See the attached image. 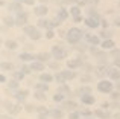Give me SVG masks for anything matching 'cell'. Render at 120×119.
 I'll return each instance as SVG.
<instances>
[{"mask_svg": "<svg viewBox=\"0 0 120 119\" xmlns=\"http://www.w3.org/2000/svg\"><path fill=\"white\" fill-rule=\"evenodd\" d=\"M82 38V31L78 29V28H71L70 31H68V35H67V40L68 43H71V44H76L78 41Z\"/></svg>", "mask_w": 120, "mask_h": 119, "instance_id": "6da1fadb", "label": "cell"}, {"mask_svg": "<svg viewBox=\"0 0 120 119\" xmlns=\"http://www.w3.org/2000/svg\"><path fill=\"white\" fill-rule=\"evenodd\" d=\"M24 34H26L29 38H32V40H38L41 37L40 31L37 29V28H34V26H26L24 28Z\"/></svg>", "mask_w": 120, "mask_h": 119, "instance_id": "7a4b0ae2", "label": "cell"}, {"mask_svg": "<svg viewBox=\"0 0 120 119\" xmlns=\"http://www.w3.org/2000/svg\"><path fill=\"white\" fill-rule=\"evenodd\" d=\"M52 54H53V57H55L56 60H61V58H65V57H67V51H65V49H62L61 46H55V48L52 49Z\"/></svg>", "mask_w": 120, "mask_h": 119, "instance_id": "3957f363", "label": "cell"}, {"mask_svg": "<svg viewBox=\"0 0 120 119\" xmlns=\"http://www.w3.org/2000/svg\"><path fill=\"white\" fill-rule=\"evenodd\" d=\"M97 89L102 93H109L112 90V84L109 83V81H100V83L97 84Z\"/></svg>", "mask_w": 120, "mask_h": 119, "instance_id": "277c9868", "label": "cell"}, {"mask_svg": "<svg viewBox=\"0 0 120 119\" xmlns=\"http://www.w3.org/2000/svg\"><path fill=\"white\" fill-rule=\"evenodd\" d=\"M85 23H87V26H90V28H97L100 24L99 20L96 18V15H94V17H93V15H91V17H88L87 20H85Z\"/></svg>", "mask_w": 120, "mask_h": 119, "instance_id": "5b68a950", "label": "cell"}, {"mask_svg": "<svg viewBox=\"0 0 120 119\" xmlns=\"http://www.w3.org/2000/svg\"><path fill=\"white\" fill-rule=\"evenodd\" d=\"M67 66H68V69H76V67H79V66H82V60H79V58L70 60V61L67 63Z\"/></svg>", "mask_w": 120, "mask_h": 119, "instance_id": "8992f818", "label": "cell"}, {"mask_svg": "<svg viewBox=\"0 0 120 119\" xmlns=\"http://www.w3.org/2000/svg\"><path fill=\"white\" fill-rule=\"evenodd\" d=\"M82 102H84V104H94V96L93 95H82Z\"/></svg>", "mask_w": 120, "mask_h": 119, "instance_id": "52a82bcc", "label": "cell"}, {"mask_svg": "<svg viewBox=\"0 0 120 119\" xmlns=\"http://www.w3.org/2000/svg\"><path fill=\"white\" fill-rule=\"evenodd\" d=\"M26 21H27V15H26V14H18V17H17V21H15V24L21 26V24H24Z\"/></svg>", "mask_w": 120, "mask_h": 119, "instance_id": "ba28073f", "label": "cell"}, {"mask_svg": "<svg viewBox=\"0 0 120 119\" xmlns=\"http://www.w3.org/2000/svg\"><path fill=\"white\" fill-rule=\"evenodd\" d=\"M68 17V12L65 9H58V21H64Z\"/></svg>", "mask_w": 120, "mask_h": 119, "instance_id": "9c48e42d", "label": "cell"}, {"mask_svg": "<svg viewBox=\"0 0 120 119\" xmlns=\"http://www.w3.org/2000/svg\"><path fill=\"white\" fill-rule=\"evenodd\" d=\"M102 48L103 49H112L114 48V41H112V40H105V41L102 43Z\"/></svg>", "mask_w": 120, "mask_h": 119, "instance_id": "30bf717a", "label": "cell"}, {"mask_svg": "<svg viewBox=\"0 0 120 119\" xmlns=\"http://www.w3.org/2000/svg\"><path fill=\"white\" fill-rule=\"evenodd\" d=\"M50 116H52L53 119H61L62 118V111L61 110H52L50 111Z\"/></svg>", "mask_w": 120, "mask_h": 119, "instance_id": "8fae6325", "label": "cell"}, {"mask_svg": "<svg viewBox=\"0 0 120 119\" xmlns=\"http://www.w3.org/2000/svg\"><path fill=\"white\" fill-rule=\"evenodd\" d=\"M96 116H99V118H102V119H108L109 113H108V111H105V110H96Z\"/></svg>", "mask_w": 120, "mask_h": 119, "instance_id": "7c38bea8", "label": "cell"}, {"mask_svg": "<svg viewBox=\"0 0 120 119\" xmlns=\"http://www.w3.org/2000/svg\"><path fill=\"white\" fill-rule=\"evenodd\" d=\"M35 14H37V15H44V14H47V8H46V6H38V8L35 9Z\"/></svg>", "mask_w": 120, "mask_h": 119, "instance_id": "4fadbf2b", "label": "cell"}, {"mask_svg": "<svg viewBox=\"0 0 120 119\" xmlns=\"http://www.w3.org/2000/svg\"><path fill=\"white\" fill-rule=\"evenodd\" d=\"M30 69H32V70H43L44 66H43V63H32Z\"/></svg>", "mask_w": 120, "mask_h": 119, "instance_id": "5bb4252c", "label": "cell"}, {"mask_svg": "<svg viewBox=\"0 0 120 119\" xmlns=\"http://www.w3.org/2000/svg\"><path fill=\"white\" fill-rule=\"evenodd\" d=\"M27 95V90H21V92H17V95H15V98L18 99V101H23L24 96Z\"/></svg>", "mask_w": 120, "mask_h": 119, "instance_id": "9a60e30c", "label": "cell"}, {"mask_svg": "<svg viewBox=\"0 0 120 119\" xmlns=\"http://www.w3.org/2000/svg\"><path fill=\"white\" fill-rule=\"evenodd\" d=\"M8 9L9 11H20L21 6L18 5V3H11V5H8Z\"/></svg>", "mask_w": 120, "mask_h": 119, "instance_id": "2e32d148", "label": "cell"}, {"mask_svg": "<svg viewBox=\"0 0 120 119\" xmlns=\"http://www.w3.org/2000/svg\"><path fill=\"white\" fill-rule=\"evenodd\" d=\"M62 75H64L65 79H71V78H75V72H71V70H65V72H62Z\"/></svg>", "mask_w": 120, "mask_h": 119, "instance_id": "e0dca14e", "label": "cell"}, {"mask_svg": "<svg viewBox=\"0 0 120 119\" xmlns=\"http://www.w3.org/2000/svg\"><path fill=\"white\" fill-rule=\"evenodd\" d=\"M40 79L44 81V83H50V81H52V76H50V75H47V73H41Z\"/></svg>", "mask_w": 120, "mask_h": 119, "instance_id": "ac0fdd59", "label": "cell"}, {"mask_svg": "<svg viewBox=\"0 0 120 119\" xmlns=\"http://www.w3.org/2000/svg\"><path fill=\"white\" fill-rule=\"evenodd\" d=\"M64 107L67 108V110H73V108L76 107V104H75L73 101H67V102H64Z\"/></svg>", "mask_w": 120, "mask_h": 119, "instance_id": "d6986e66", "label": "cell"}, {"mask_svg": "<svg viewBox=\"0 0 120 119\" xmlns=\"http://www.w3.org/2000/svg\"><path fill=\"white\" fill-rule=\"evenodd\" d=\"M109 76H111L112 79H119L120 78V72L119 70H109Z\"/></svg>", "mask_w": 120, "mask_h": 119, "instance_id": "ffe728a7", "label": "cell"}, {"mask_svg": "<svg viewBox=\"0 0 120 119\" xmlns=\"http://www.w3.org/2000/svg\"><path fill=\"white\" fill-rule=\"evenodd\" d=\"M20 60H23V61H29V60H34V57L30 54H21L20 55Z\"/></svg>", "mask_w": 120, "mask_h": 119, "instance_id": "44dd1931", "label": "cell"}, {"mask_svg": "<svg viewBox=\"0 0 120 119\" xmlns=\"http://www.w3.org/2000/svg\"><path fill=\"white\" fill-rule=\"evenodd\" d=\"M35 98L40 99V101H44V99H46V93H44V92H37L35 93Z\"/></svg>", "mask_w": 120, "mask_h": 119, "instance_id": "7402d4cb", "label": "cell"}, {"mask_svg": "<svg viewBox=\"0 0 120 119\" xmlns=\"http://www.w3.org/2000/svg\"><path fill=\"white\" fill-rule=\"evenodd\" d=\"M49 21H47V20H43V18H41V20H38V26L40 28H49Z\"/></svg>", "mask_w": 120, "mask_h": 119, "instance_id": "603a6c76", "label": "cell"}, {"mask_svg": "<svg viewBox=\"0 0 120 119\" xmlns=\"http://www.w3.org/2000/svg\"><path fill=\"white\" fill-rule=\"evenodd\" d=\"M6 48H8V49H15V48H17V43L12 41V40H11V41L8 40V41H6Z\"/></svg>", "mask_w": 120, "mask_h": 119, "instance_id": "cb8c5ba5", "label": "cell"}, {"mask_svg": "<svg viewBox=\"0 0 120 119\" xmlns=\"http://www.w3.org/2000/svg\"><path fill=\"white\" fill-rule=\"evenodd\" d=\"M70 11H71V14H73L75 17H78V15H79V12H81V9L78 8V6H73V8H71Z\"/></svg>", "mask_w": 120, "mask_h": 119, "instance_id": "d4e9b609", "label": "cell"}, {"mask_svg": "<svg viewBox=\"0 0 120 119\" xmlns=\"http://www.w3.org/2000/svg\"><path fill=\"white\" fill-rule=\"evenodd\" d=\"M2 105H3V108H8V110H11V111H12V107H14V105H12L11 102H8V101H3Z\"/></svg>", "mask_w": 120, "mask_h": 119, "instance_id": "484cf974", "label": "cell"}, {"mask_svg": "<svg viewBox=\"0 0 120 119\" xmlns=\"http://www.w3.org/2000/svg\"><path fill=\"white\" fill-rule=\"evenodd\" d=\"M2 69H3V70H11V69H12V64H11V63H3V64H2Z\"/></svg>", "mask_w": 120, "mask_h": 119, "instance_id": "4316f807", "label": "cell"}, {"mask_svg": "<svg viewBox=\"0 0 120 119\" xmlns=\"http://www.w3.org/2000/svg\"><path fill=\"white\" fill-rule=\"evenodd\" d=\"M55 78H56V81H58V83H64V81H65V78H64V75H62V73H58Z\"/></svg>", "mask_w": 120, "mask_h": 119, "instance_id": "83f0119b", "label": "cell"}, {"mask_svg": "<svg viewBox=\"0 0 120 119\" xmlns=\"http://www.w3.org/2000/svg\"><path fill=\"white\" fill-rule=\"evenodd\" d=\"M47 58H49V54H40L38 55V60H40V61H46Z\"/></svg>", "mask_w": 120, "mask_h": 119, "instance_id": "f1b7e54d", "label": "cell"}, {"mask_svg": "<svg viewBox=\"0 0 120 119\" xmlns=\"http://www.w3.org/2000/svg\"><path fill=\"white\" fill-rule=\"evenodd\" d=\"M90 41L93 43V44H99L100 40H99V37H90Z\"/></svg>", "mask_w": 120, "mask_h": 119, "instance_id": "f546056e", "label": "cell"}, {"mask_svg": "<svg viewBox=\"0 0 120 119\" xmlns=\"http://www.w3.org/2000/svg\"><path fill=\"white\" fill-rule=\"evenodd\" d=\"M5 23L8 24V26H12V24H14V20H12L11 17H6V18H5Z\"/></svg>", "mask_w": 120, "mask_h": 119, "instance_id": "4dcf8cb0", "label": "cell"}, {"mask_svg": "<svg viewBox=\"0 0 120 119\" xmlns=\"http://www.w3.org/2000/svg\"><path fill=\"white\" fill-rule=\"evenodd\" d=\"M79 116H81V115L78 113V111H75V113H71L70 116H68V119H79Z\"/></svg>", "mask_w": 120, "mask_h": 119, "instance_id": "1f68e13d", "label": "cell"}, {"mask_svg": "<svg viewBox=\"0 0 120 119\" xmlns=\"http://www.w3.org/2000/svg\"><path fill=\"white\" fill-rule=\"evenodd\" d=\"M53 99H55L56 102H58V101H62V95H61V93H56V95L53 96Z\"/></svg>", "mask_w": 120, "mask_h": 119, "instance_id": "d6a6232c", "label": "cell"}, {"mask_svg": "<svg viewBox=\"0 0 120 119\" xmlns=\"http://www.w3.org/2000/svg\"><path fill=\"white\" fill-rule=\"evenodd\" d=\"M100 35H102L103 38H108V40H109V37H111V32H106V31H103V32L100 34Z\"/></svg>", "mask_w": 120, "mask_h": 119, "instance_id": "836d02e7", "label": "cell"}, {"mask_svg": "<svg viewBox=\"0 0 120 119\" xmlns=\"http://www.w3.org/2000/svg\"><path fill=\"white\" fill-rule=\"evenodd\" d=\"M105 70H108V69H106V67H99V69H97V75H103Z\"/></svg>", "mask_w": 120, "mask_h": 119, "instance_id": "e575fe53", "label": "cell"}, {"mask_svg": "<svg viewBox=\"0 0 120 119\" xmlns=\"http://www.w3.org/2000/svg\"><path fill=\"white\" fill-rule=\"evenodd\" d=\"M37 89H40V90H43V92H46V90H47V86H46V84H38V86H37Z\"/></svg>", "mask_w": 120, "mask_h": 119, "instance_id": "d590c367", "label": "cell"}, {"mask_svg": "<svg viewBox=\"0 0 120 119\" xmlns=\"http://www.w3.org/2000/svg\"><path fill=\"white\" fill-rule=\"evenodd\" d=\"M37 110H38V113H40V115H44V113H47V108H44V107H38Z\"/></svg>", "mask_w": 120, "mask_h": 119, "instance_id": "8d00e7d4", "label": "cell"}, {"mask_svg": "<svg viewBox=\"0 0 120 119\" xmlns=\"http://www.w3.org/2000/svg\"><path fill=\"white\" fill-rule=\"evenodd\" d=\"M23 76H24L23 72H17V73H15V78H17V79H23Z\"/></svg>", "mask_w": 120, "mask_h": 119, "instance_id": "74e56055", "label": "cell"}, {"mask_svg": "<svg viewBox=\"0 0 120 119\" xmlns=\"http://www.w3.org/2000/svg\"><path fill=\"white\" fill-rule=\"evenodd\" d=\"M18 84H17V81H11V84H9V87H12V89H15Z\"/></svg>", "mask_w": 120, "mask_h": 119, "instance_id": "f35d334b", "label": "cell"}, {"mask_svg": "<svg viewBox=\"0 0 120 119\" xmlns=\"http://www.w3.org/2000/svg\"><path fill=\"white\" fill-rule=\"evenodd\" d=\"M47 38H53V31H47Z\"/></svg>", "mask_w": 120, "mask_h": 119, "instance_id": "ab89813d", "label": "cell"}, {"mask_svg": "<svg viewBox=\"0 0 120 119\" xmlns=\"http://www.w3.org/2000/svg\"><path fill=\"white\" fill-rule=\"evenodd\" d=\"M21 70H23V73H29V72L32 70V69H29V67H23Z\"/></svg>", "mask_w": 120, "mask_h": 119, "instance_id": "60d3db41", "label": "cell"}, {"mask_svg": "<svg viewBox=\"0 0 120 119\" xmlns=\"http://www.w3.org/2000/svg\"><path fill=\"white\" fill-rule=\"evenodd\" d=\"M81 81H91V76H82Z\"/></svg>", "mask_w": 120, "mask_h": 119, "instance_id": "b9f144b4", "label": "cell"}, {"mask_svg": "<svg viewBox=\"0 0 120 119\" xmlns=\"http://www.w3.org/2000/svg\"><path fill=\"white\" fill-rule=\"evenodd\" d=\"M112 98H114V99H117V98H120V93H119V92L112 93Z\"/></svg>", "mask_w": 120, "mask_h": 119, "instance_id": "7bdbcfd3", "label": "cell"}, {"mask_svg": "<svg viewBox=\"0 0 120 119\" xmlns=\"http://www.w3.org/2000/svg\"><path fill=\"white\" fill-rule=\"evenodd\" d=\"M114 64L117 66V67H120V58H116V61H114Z\"/></svg>", "mask_w": 120, "mask_h": 119, "instance_id": "ee69618b", "label": "cell"}, {"mask_svg": "<svg viewBox=\"0 0 120 119\" xmlns=\"http://www.w3.org/2000/svg\"><path fill=\"white\" fill-rule=\"evenodd\" d=\"M24 3H27V5H34V0H24Z\"/></svg>", "mask_w": 120, "mask_h": 119, "instance_id": "f6af8a7d", "label": "cell"}, {"mask_svg": "<svg viewBox=\"0 0 120 119\" xmlns=\"http://www.w3.org/2000/svg\"><path fill=\"white\" fill-rule=\"evenodd\" d=\"M46 116H47V113H44V115H40V116H38V119H46Z\"/></svg>", "mask_w": 120, "mask_h": 119, "instance_id": "bcb514c9", "label": "cell"}, {"mask_svg": "<svg viewBox=\"0 0 120 119\" xmlns=\"http://www.w3.org/2000/svg\"><path fill=\"white\" fill-rule=\"evenodd\" d=\"M26 110H27V111H32V110H34L32 105H26Z\"/></svg>", "mask_w": 120, "mask_h": 119, "instance_id": "7dc6e473", "label": "cell"}, {"mask_svg": "<svg viewBox=\"0 0 120 119\" xmlns=\"http://www.w3.org/2000/svg\"><path fill=\"white\" fill-rule=\"evenodd\" d=\"M87 2H88V3H96L97 0H87Z\"/></svg>", "mask_w": 120, "mask_h": 119, "instance_id": "c3c4849f", "label": "cell"}, {"mask_svg": "<svg viewBox=\"0 0 120 119\" xmlns=\"http://www.w3.org/2000/svg\"><path fill=\"white\" fill-rule=\"evenodd\" d=\"M116 24H117V26H120V18H119V20H116Z\"/></svg>", "mask_w": 120, "mask_h": 119, "instance_id": "681fc988", "label": "cell"}, {"mask_svg": "<svg viewBox=\"0 0 120 119\" xmlns=\"http://www.w3.org/2000/svg\"><path fill=\"white\" fill-rule=\"evenodd\" d=\"M2 119H11V118H8V116H2Z\"/></svg>", "mask_w": 120, "mask_h": 119, "instance_id": "f907efd6", "label": "cell"}, {"mask_svg": "<svg viewBox=\"0 0 120 119\" xmlns=\"http://www.w3.org/2000/svg\"><path fill=\"white\" fill-rule=\"evenodd\" d=\"M116 119H120V115H116Z\"/></svg>", "mask_w": 120, "mask_h": 119, "instance_id": "816d5d0a", "label": "cell"}, {"mask_svg": "<svg viewBox=\"0 0 120 119\" xmlns=\"http://www.w3.org/2000/svg\"><path fill=\"white\" fill-rule=\"evenodd\" d=\"M17 2H24V0H17Z\"/></svg>", "mask_w": 120, "mask_h": 119, "instance_id": "f5cc1de1", "label": "cell"}, {"mask_svg": "<svg viewBox=\"0 0 120 119\" xmlns=\"http://www.w3.org/2000/svg\"><path fill=\"white\" fill-rule=\"evenodd\" d=\"M41 2H46V0H41Z\"/></svg>", "mask_w": 120, "mask_h": 119, "instance_id": "db71d44e", "label": "cell"}]
</instances>
